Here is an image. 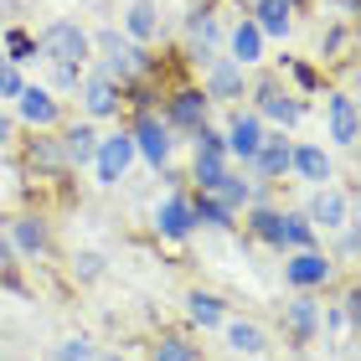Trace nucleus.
Listing matches in <instances>:
<instances>
[{"label":"nucleus","instance_id":"nucleus-5","mask_svg":"<svg viewBox=\"0 0 361 361\" xmlns=\"http://www.w3.org/2000/svg\"><path fill=\"white\" fill-rule=\"evenodd\" d=\"M129 160H135V140H129V135H109V140H98V150H93L98 186H119L124 171H129Z\"/></svg>","mask_w":361,"mask_h":361},{"label":"nucleus","instance_id":"nucleus-33","mask_svg":"<svg viewBox=\"0 0 361 361\" xmlns=\"http://www.w3.org/2000/svg\"><path fill=\"white\" fill-rule=\"evenodd\" d=\"M57 361H98V351H93L88 336H73V341H62V346H57Z\"/></svg>","mask_w":361,"mask_h":361},{"label":"nucleus","instance_id":"nucleus-16","mask_svg":"<svg viewBox=\"0 0 361 361\" xmlns=\"http://www.w3.org/2000/svg\"><path fill=\"white\" fill-rule=\"evenodd\" d=\"M83 109H88V119H109L114 109H119V83H109L104 73H93V78H83Z\"/></svg>","mask_w":361,"mask_h":361},{"label":"nucleus","instance_id":"nucleus-23","mask_svg":"<svg viewBox=\"0 0 361 361\" xmlns=\"http://www.w3.org/2000/svg\"><path fill=\"white\" fill-rule=\"evenodd\" d=\"M202 196H217V202L227 207V212H238V207H248V202H258V191L248 186V180H243V176H233V171H227L222 180H217V186H212V191H202Z\"/></svg>","mask_w":361,"mask_h":361},{"label":"nucleus","instance_id":"nucleus-18","mask_svg":"<svg viewBox=\"0 0 361 361\" xmlns=\"http://www.w3.org/2000/svg\"><path fill=\"white\" fill-rule=\"evenodd\" d=\"M222 331H227V346L238 356H264L269 351V336L258 331L253 320H222Z\"/></svg>","mask_w":361,"mask_h":361},{"label":"nucleus","instance_id":"nucleus-26","mask_svg":"<svg viewBox=\"0 0 361 361\" xmlns=\"http://www.w3.org/2000/svg\"><path fill=\"white\" fill-rule=\"evenodd\" d=\"M26 166L31 171H68V155H62V140H31L26 145Z\"/></svg>","mask_w":361,"mask_h":361},{"label":"nucleus","instance_id":"nucleus-17","mask_svg":"<svg viewBox=\"0 0 361 361\" xmlns=\"http://www.w3.org/2000/svg\"><path fill=\"white\" fill-rule=\"evenodd\" d=\"M289 171H300L305 180H315V186H331V155H325L320 145H294Z\"/></svg>","mask_w":361,"mask_h":361},{"label":"nucleus","instance_id":"nucleus-27","mask_svg":"<svg viewBox=\"0 0 361 361\" xmlns=\"http://www.w3.org/2000/svg\"><path fill=\"white\" fill-rule=\"evenodd\" d=\"M191 217H196V227H217V233H227V227H233V212H227L217 196H202V191L191 196Z\"/></svg>","mask_w":361,"mask_h":361},{"label":"nucleus","instance_id":"nucleus-25","mask_svg":"<svg viewBox=\"0 0 361 361\" xmlns=\"http://www.w3.org/2000/svg\"><path fill=\"white\" fill-rule=\"evenodd\" d=\"M98 150V135H93V124H73L68 135H62V155H68V166H88Z\"/></svg>","mask_w":361,"mask_h":361},{"label":"nucleus","instance_id":"nucleus-31","mask_svg":"<svg viewBox=\"0 0 361 361\" xmlns=\"http://www.w3.org/2000/svg\"><path fill=\"white\" fill-rule=\"evenodd\" d=\"M150 361H196V346H191V341H180V336H166V341H155Z\"/></svg>","mask_w":361,"mask_h":361},{"label":"nucleus","instance_id":"nucleus-12","mask_svg":"<svg viewBox=\"0 0 361 361\" xmlns=\"http://www.w3.org/2000/svg\"><path fill=\"white\" fill-rule=\"evenodd\" d=\"M325 124H331V140L341 150H351L356 145V98L351 93H331L325 98Z\"/></svg>","mask_w":361,"mask_h":361},{"label":"nucleus","instance_id":"nucleus-15","mask_svg":"<svg viewBox=\"0 0 361 361\" xmlns=\"http://www.w3.org/2000/svg\"><path fill=\"white\" fill-rule=\"evenodd\" d=\"M258 140H264V119L258 114H233V124H227V155H238V160H253L258 150Z\"/></svg>","mask_w":361,"mask_h":361},{"label":"nucleus","instance_id":"nucleus-20","mask_svg":"<svg viewBox=\"0 0 361 361\" xmlns=\"http://www.w3.org/2000/svg\"><path fill=\"white\" fill-rule=\"evenodd\" d=\"M233 62H238V68L264 62V31H258L253 21H238L233 26Z\"/></svg>","mask_w":361,"mask_h":361},{"label":"nucleus","instance_id":"nucleus-34","mask_svg":"<svg viewBox=\"0 0 361 361\" xmlns=\"http://www.w3.org/2000/svg\"><path fill=\"white\" fill-rule=\"evenodd\" d=\"M26 83H21V73H16V62H6L0 57V98H16Z\"/></svg>","mask_w":361,"mask_h":361},{"label":"nucleus","instance_id":"nucleus-19","mask_svg":"<svg viewBox=\"0 0 361 361\" xmlns=\"http://www.w3.org/2000/svg\"><path fill=\"white\" fill-rule=\"evenodd\" d=\"M124 31H129V42H155L160 37V11H155V0H135L124 16Z\"/></svg>","mask_w":361,"mask_h":361},{"label":"nucleus","instance_id":"nucleus-13","mask_svg":"<svg viewBox=\"0 0 361 361\" xmlns=\"http://www.w3.org/2000/svg\"><path fill=\"white\" fill-rule=\"evenodd\" d=\"M155 227H160V238H186L191 227H196V217H191V196L171 191L166 202L155 207Z\"/></svg>","mask_w":361,"mask_h":361},{"label":"nucleus","instance_id":"nucleus-36","mask_svg":"<svg viewBox=\"0 0 361 361\" xmlns=\"http://www.w3.org/2000/svg\"><path fill=\"white\" fill-rule=\"evenodd\" d=\"M346 47H351V31H346V26H331V31H325V57L346 52Z\"/></svg>","mask_w":361,"mask_h":361},{"label":"nucleus","instance_id":"nucleus-9","mask_svg":"<svg viewBox=\"0 0 361 361\" xmlns=\"http://www.w3.org/2000/svg\"><path fill=\"white\" fill-rule=\"evenodd\" d=\"M320 325H325V315H320V305L310 300V294H300V300L284 305V331H289L294 346H310V341L320 336Z\"/></svg>","mask_w":361,"mask_h":361},{"label":"nucleus","instance_id":"nucleus-24","mask_svg":"<svg viewBox=\"0 0 361 361\" xmlns=\"http://www.w3.org/2000/svg\"><path fill=\"white\" fill-rule=\"evenodd\" d=\"M186 315L202 325V331H212V325H222L227 320V305L217 300V294H202V289H191L186 294Z\"/></svg>","mask_w":361,"mask_h":361},{"label":"nucleus","instance_id":"nucleus-35","mask_svg":"<svg viewBox=\"0 0 361 361\" xmlns=\"http://www.w3.org/2000/svg\"><path fill=\"white\" fill-rule=\"evenodd\" d=\"M52 83H57L62 93H73L78 83H83V73H78V68H68V62H52Z\"/></svg>","mask_w":361,"mask_h":361},{"label":"nucleus","instance_id":"nucleus-40","mask_svg":"<svg viewBox=\"0 0 361 361\" xmlns=\"http://www.w3.org/2000/svg\"><path fill=\"white\" fill-rule=\"evenodd\" d=\"M16 258V248H11V238H0V264H11Z\"/></svg>","mask_w":361,"mask_h":361},{"label":"nucleus","instance_id":"nucleus-37","mask_svg":"<svg viewBox=\"0 0 361 361\" xmlns=\"http://www.w3.org/2000/svg\"><path fill=\"white\" fill-rule=\"evenodd\" d=\"M104 274V258L98 253H78V279H98Z\"/></svg>","mask_w":361,"mask_h":361},{"label":"nucleus","instance_id":"nucleus-1","mask_svg":"<svg viewBox=\"0 0 361 361\" xmlns=\"http://www.w3.org/2000/svg\"><path fill=\"white\" fill-rule=\"evenodd\" d=\"M88 42L104 52V78L109 83H129V78H140L145 68H150V57H145L129 37H119V31H98V37H88Z\"/></svg>","mask_w":361,"mask_h":361},{"label":"nucleus","instance_id":"nucleus-8","mask_svg":"<svg viewBox=\"0 0 361 361\" xmlns=\"http://www.w3.org/2000/svg\"><path fill=\"white\" fill-rule=\"evenodd\" d=\"M331 274H336L331 258L315 253V248H300V253L284 264V279H289L294 289H320V284H331Z\"/></svg>","mask_w":361,"mask_h":361},{"label":"nucleus","instance_id":"nucleus-2","mask_svg":"<svg viewBox=\"0 0 361 361\" xmlns=\"http://www.w3.org/2000/svg\"><path fill=\"white\" fill-rule=\"evenodd\" d=\"M37 52H42L47 62H68V68H83L88 52H93V42H88V31H83V26H73V21H52V26L42 31Z\"/></svg>","mask_w":361,"mask_h":361},{"label":"nucleus","instance_id":"nucleus-28","mask_svg":"<svg viewBox=\"0 0 361 361\" xmlns=\"http://www.w3.org/2000/svg\"><path fill=\"white\" fill-rule=\"evenodd\" d=\"M248 227H253V238H264V243H269V248H284V212L258 207L253 217H248Z\"/></svg>","mask_w":361,"mask_h":361},{"label":"nucleus","instance_id":"nucleus-30","mask_svg":"<svg viewBox=\"0 0 361 361\" xmlns=\"http://www.w3.org/2000/svg\"><path fill=\"white\" fill-rule=\"evenodd\" d=\"M222 176H227V155H196V186L202 191H212Z\"/></svg>","mask_w":361,"mask_h":361},{"label":"nucleus","instance_id":"nucleus-21","mask_svg":"<svg viewBox=\"0 0 361 361\" xmlns=\"http://www.w3.org/2000/svg\"><path fill=\"white\" fill-rule=\"evenodd\" d=\"M11 248L16 253H47V222L42 217H16L11 222Z\"/></svg>","mask_w":361,"mask_h":361},{"label":"nucleus","instance_id":"nucleus-32","mask_svg":"<svg viewBox=\"0 0 361 361\" xmlns=\"http://www.w3.org/2000/svg\"><path fill=\"white\" fill-rule=\"evenodd\" d=\"M37 57V42L26 31H6V62H31Z\"/></svg>","mask_w":361,"mask_h":361},{"label":"nucleus","instance_id":"nucleus-7","mask_svg":"<svg viewBox=\"0 0 361 361\" xmlns=\"http://www.w3.org/2000/svg\"><path fill=\"white\" fill-rule=\"evenodd\" d=\"M16 114H21L26 124H37V129L62 124V104L52 98V88H37V83H26L21 93H16Z\"/></svg>","mask_w":361,"mask_h":361},{"label":"nucleus","instance_id":"nucleus-10","mask_svg":"<svg viewBox=\"0 0 361 361\" xmlns=\"http://www.w3.org/2000/svg\"><path fill=\"white\" fill-rule=\"evenodd\" d=\"M248 93V68H238L233 57L207 62V98H243Z\"/></svg>","mask_w":361,"mask_h":361},{"label":"nucleus","instance_id":"nucleus-3","mask_svg":"<svg viewBox=\"0 0 361 361\" xmlns=\"http://www.w3.org/2000/svg\"><path fill=\"white\" fill-rule=\"evenodd\" d=\"M129 140H135V155H145L155 171L171 160V124L160 119V114H140L135 129H129Z\"/></svg>","mask_w":361,"mask_h":361},{"label":"nucleus","instance_id":"nucleus-4","mask_svg":"<svg viewBox=\"0 0 361 361\" xmlns=\"http://www.w3.org/2000/svg\"><path fill=\"white\" fill-rule=\"evenodd\" d=\"M253 98H258V109H253L258 119H274V124H284V129H294V124L305 119V104L294 93H284L274 78H264V83L253 88Z\"/></svg>","mask_w":361,"mask_h":361},{"label":"nucleus","instance_id":"nucleus-22","mask_svg":"<svg viewBox=\"0 0 361 361\" xmlns=\"http://www.w3.org/2000/svg\"><path fill=\"white\" fill-rule=\"evenodd\" d=\"M253 16H258L253 26L264 31V37H289V16H294V6H289V0H258Z\"/></svg>","mask_w":361,"mask_h":361},{"label":"nucleus","instance_id":"nucleus-29","mask_svg":"<svg viewBox=\"0 0 361 361\" xmlns=\"http://www.w3.org/2000/svg\"><path fill=\"white\" fill-rule=\"evenodd\" d=\"M284 248H315V227H310L305 212H284Z\"/></svg>","mask_w":361,"mask_h":361},{"label":"nucleus","instance_id":"nucleus-38","mask_svg":"<svg viewBox=\"0 0 361 361\" xmlns=\"http://www.w3.org/2000/svg\"><path fill=\"white\" fill-rule=\"evenodd\" d=\"M289 73H294V83H300V88H315V83H320L315 68H305V62H289Z\"/></svg>","mask_w":361,"mask_h":361},{"label":"nucleus","instance_id":"nucleus-11","mask_svg":"<svg viewBox=\"0 0 361 361\" xmlns=\"http://www.w3.org/2000/svg\"><path fill=\"white\" fill-rule=\"evenodd\" d=\"M289 150H294V145L284 135H264V140H258V150H253V160H248L253 176L258 180H279V176L289 171Z\"/></svg>","mask_w":361,"mask_h":361},{"label":"nucleus","instance_id":"nucleus-41","mask_svg":"<svg viewBox=\"0 0 361 361\" xmlns=\"http://www.w3.org/2000/svg\"><path fill=\"white\" fill-rule=\"evenodd\" d=\"M98 361H124V356H98Z\"/></svg>","mask_w":361,"mask_h":361},{"label":"nucleus","instance_id":"nucleus-42","mask_svg":"<svg viewBox=\"0 0 361 361\" xmlns=\"http://www.w3.org/2000/svg\"><path fill=\"white\" fill-rule=\"evenodd\" d=\"M289 6H294V0H289Z\"/></svg>","mask_w":361,"mask_h":361},{"label":"nucleus","instance_id":"nucleus-14","mask_svg":"<svg viewBox=\"0 0 361 361\" xmlns=\"http://www.w3.org/2000/svg\"><path fill=\"white\" fill-rule=\"evenodd\" d=\"M166 124L171 129H202L207 124V93L202 88H180L166 109Z\"/></svg>","mask_w":361,"mask_h":361},{"label":"nucleus","instance_id":"nucleus-6","mask_svg":"<svg viewBox=\"0 0 361 361\" xmlns=\"http://www.w3.org/2000/svg\"><path fill=\"white\" fill-rule=\"evenodd\" d=\"M310 227H325V233H331V227H351V196L341 191V186H320L315 196H310Z\"/></svg>","mask_w":361,"mask_h":361},{"label":"nucleus","instance_id":"nucleus-39","mask_svg":"<svg viewBox=\"0 0 361 361\" xmlns=\"http://www.w3.org/2000/svg\"><path fill=\"white\" fill-rule=\"evenodd\" d=\"M11 135H16V119H11V114H0V150L11 145Z\"/></svg>","mask_w":361,"mask_h":361}]
</instances>
